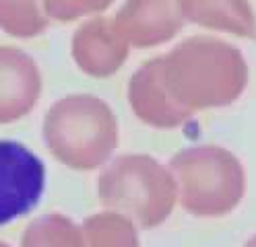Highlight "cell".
<instances>
[{"label":"cell","instance_id":"1","mask_svg":"<svg viewBox=\"0 0 256 247\" xmlns=\"http://www.w3.org/2000/svg\"><path fill=\"white\" fill-rule=\"evenodd\" d=\"M166 87L190 113L234 105L248 87V62L238 45L192 35L159 56Z\"/></svg>","mask_w":256,"mask_h":247},{"label":"cell","instance_id":"2","mask_svg":"<svg viewBox=\"0 0 256 247\" xmlns=\"http://www.w3.org/2000/svg\"><path fill=\"white\" fill-rule=\"evenodd\" d=\"M44 142L56 161L74 171L100 169L114 157L120 142L118 118L102 97L74 93L46 111Z\"/></svg>","mask_w":256,"mask_h":247},{"label":"cell","instance_id":"3","mask_svg":"<svg viewBox=\"0 0 256 247\" xmlns=\"http://www.w3.org/2000/svg\"><path fill=\"white\" fill-rule=\"evenodd\" d=\"M168 167L176 186V202L192 217H226L246 196V169L226 146H186L172 157Z\"/></svg>","mask_w":256,"mask_h":247},{"label":"cell","instance_id":"4","mask_svg":"<svg viewBox=\"0 0 256 247\" xmlns=\"http://www.w3.org/2000/svg\"><path fill=\"white\" fill-rule=\"evenodd\" d=\"M98 196L106 210L130 219L140 229L164 225L176 208L170 167L151 155H120L104 165Z\"/></svg>","mask_w":256,"mask_h":247},{"label":"cell","instance_id":"5","mask_svg":"<svg viewBox=\"0 0 256 247\" xmlns=\"http://www.w3.org/2000/svg\"><path fill=\"white\" fill-rule=\"evenodd\" d=\"M46 190L42 159L17 140H0V227L34 210Z\"/></svg>","mask_w":256,"mask_h":247},{"label":"cell","instance_id":"6","mask_svg":"<svg viewBox=\"0 0 256 247\" xmlns=\"http://www.w3.org/2000/svg\"><path fill=\"white\" fill-rule=\"evenodd\" d=\"M70 54L81 72L93 78H108L124 66L130 45L118 31L114 19L93 14L76 27Z\"/></svg>","mask_w":256,"mask_h":247},{"label":"cell","instance_id":"7","mask_svg":"<svg viewBox=\"0 0 256 247\" xmlns=\"http://www.w3.org/2000/svg\"><path fill=\"white\" fill-rule=\"evenodd\" d=\"M126 95L132 113L151 128L174 130L184 126L192 118V113L176 101L166 87L162 68H159V56L142 62L134 70L128 80Z\"/></svg>","mask_w":256,"mask_h":247},{"label":"cell","instance_id":"8","mask_svg":"<svg viewBox=\"0 0 256 247\" xmlns=\"http://www.w3.org/2000/svg\"><path fill=\"white\" fill-rule=\"evenodd\" d=\"M130 47H157L186 25L176 0H124L112 16Z\"/></svg>","mask_w":256,"mask_h":247},{"label":"cell","instance_id":"9","mask_svg":"<svg viewBox=\"0 0 256 247\" xmlns=\"http://www.w3.org/2000/svg\"><path fill=\"white\" fill-rule=\"evenodd\" d=\"M40 95L38 62L19 47L0 45V124H12L29 115Z\"/></svg>","mask_w":256,"mask_h":247},{"label":"cell","instance_id":"10","mask_svg":"<svg viewBox=\"0 0 256 247\" xmlns=\"http://www.w3.org/2000/svg\"><path fill=\"white\" fill-rule=\"evenodd\" d=\"M184 23L236 37L256 35V14L248 0H176Z\"/></svg>","mask_w":256,"mask_h":247},{"label":"cell","instance_id":"11","mask_svg":"<svg viewBox=\"0 0 256 247\" xmlns=\"http://www.w3.org/2000/svg\"><path fill=\"white\" fill-rule=\"evenodd\" d=\"M81 231L85 247H140L138 227L114 210L91 214Z\"/></svg>","mask_w":256,"mask_h":247},{"label":"cell","instance_id":"12","mask_svg":"<svg viewBox=\"0 0 256 247\" xmlns=\"http://www.w3.org/2000/svg\"><path fill=\"white\" fill-rule=\"evenodd\" d=\"M21 247H85L81 225L58 212L31 221L21 237Z\"/></svg>","mask_w":256,"mask_h":247},{"label":"cell","instance_id":"13","mask_svg":"<svg viewBox=\"0 0 256 247\" xmlns=\"http://www.w3.org/2000/svg\"><path fill=\"white\" fill-rule=\"evenodd\" d=\"M42 0H0V29L12 37L31 39L48 29Z\"/></svg>","mask_w":256,"mask_h":247},{"label":"cell","instance_id":"14","mask_svg":"<svg viewBox=\"0 0 256 247\" xmlns=\"http://www.w3.org/2000/svg\"><path fill=\"white\" fill-rule=\"evenodd\" d=\"M112 4H114V0H42L48 19L60 23H70L81 19V16L102 14Z\"/></svg>","mask_w":256,"mask_h":247},{"label":"cell","instance_id":"15","mask_svg":"<svg viewBox=\"0 0 256 247\" xmlns=\"http://www.w3.org/2000/svg\"><path fill=\"white\" fill-rule=\"evenodd\" d=\"M244 247H256V235H252L248 241H246V245Z\"/></svg>","mask_w":256,"mask_h":247},{"label":"cell","instance_id":"16","mask_svg":"<svg viewBox=\"0 0 256 247\" xmlns=\"http://www.w3.org/2000/svg\"><path fill=\"white\" fill-rule=\"evenodd\" d=\"M0 247H8V245H6V243H2V241H0Z\"/></svg>","mask_w":256,"mask_h":247}]
</instances>
